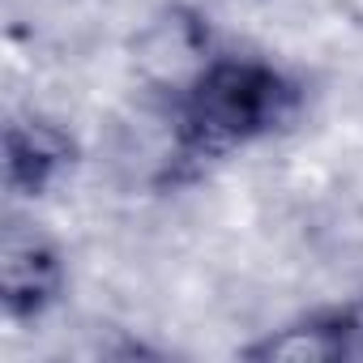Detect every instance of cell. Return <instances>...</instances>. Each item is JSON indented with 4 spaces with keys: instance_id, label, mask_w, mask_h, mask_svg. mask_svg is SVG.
<instances>
[{
    "instance_id": "obj_1",
    "label": "cell",
    "mask_w": 363,
    "mask_h": 363,
    "mask_svg": "<svg viewBox=\"0 0 363 363\" xmlns=\"http://www.w3.org/2000/svg\"><path fill=\"white\" fill-rule=\"evenodd\" d=\"M299 111V86L265 60H214L179 111V137L197 154H223L282 128Z\"/></svg>"
},
{
    "instance_id": "obj_2",
    "label": "cell",
    "mask_w": 363,
    "mask_h": 363,
    "mask_svg": "<svg viewBox=\"0 0 363 363\" xmlns=\"http://www.w3.org/2000/svg\"><path fill=\"white\" fill-rule=\"evenodd\" d=\"M0 278H5V312L13 320H26L56 303L65 269L56 248L35 227L9 223L5 244H0Z\"/></svg>"
},
{
    "instance_id": "obj_3",
    "label": "cell",
    "mask_w": 363,
    "mask_h": 363,
    "mask_svg": "<svg viewBox=\"0 0 363 363\" xmlns=\"http://www.w3.org/2000/svg\"><path fill=\"white\" fill-rule=\"evenodd\" d=\"M252 354L257 359H363V299L320 312L295 329H282Z\"/></svg>"
},
{
    "instance_id": "obj_4",
    "label": "cell",
    "mask_w": 363,
    "mask_h": 363,
    "mask_svg": "<svg viewBox=\"0 0 363 363\" xmlns=\"http://www.w3.org/2000/svg\"><path fill=\"white\" fill-rule=\"evenodd\" d=\"M5 167H9V189L39 197L52 179L73 162V141L43 120H13L5 133Z\"/></svg>"
}]
</instances>
